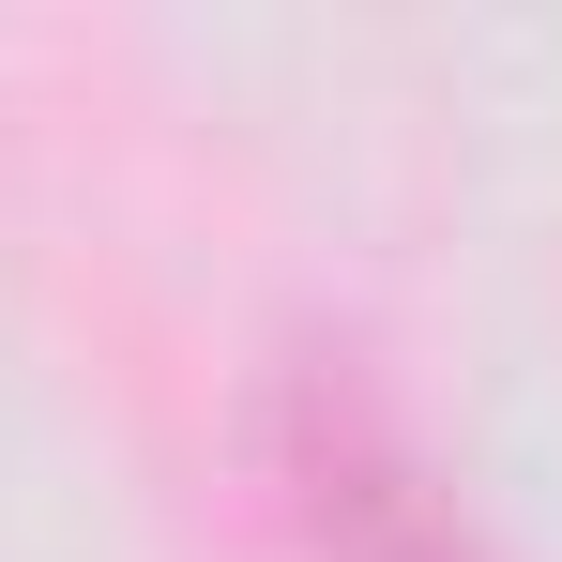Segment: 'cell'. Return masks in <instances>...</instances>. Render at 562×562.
I'll list each match as a JSON object with an SVG mask.
<instances>
[{
  "mask_svg": "<svg viewBox=\"0 0 562 562\" xmlns=\"http://www.w3.org/2000/svg\"><path fill=\"white\" fill-rule=\"evenodd\" d=\"M274 471H289V517L319 532V562H486V532L441 502V471L395 441V411L335 366H304L274 395Z\"/></svg>",
  "mask_w": 562,
  "mask_h": 562,
  "instance_id": "obj_1",
  "label": "cell"
}]
</instances>
